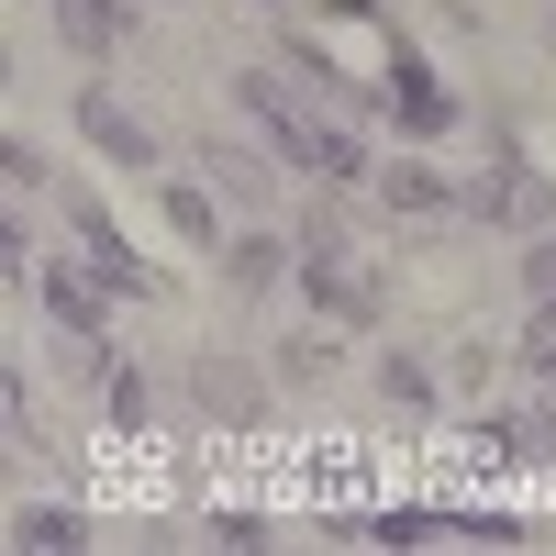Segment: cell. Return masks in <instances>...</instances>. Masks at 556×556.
<instances>
[{
    "instance_id": "obj_7",
    "label": "cell",
    "mask_w": 556,
    "mask_h": 556,
    "mask_svg": "<svg viewBox=\"0 0 556 556\" xmlns=\"http://www.w3.org/2000/svg\"><path fill=\"white\" fill-rule=\"evenodd\" d=\"M78 134H89V146H101L112 167H156V134L134 123V112L112 101V89H78Z\"/></svg>"
},
{
    "instance_id": "obj_13",
    "label": "cell",
    "mask_w": 556,
    "mask_h": 556,
    "mask_svg": "<svg viewBox=\"0 0 556 556\" xmlns=\"http://www.w3.org/2000/svg\"><path fill=\"white\" fill-rule=\"evenodd\" d=\"M379 201H390V212H445L456 190H445L434 167H379Z\"/></svg>"
},
{
    "instance_id": "obj_2",
    "label": "cell",
    "mask_w": 556,
    "mask_h": 556,
    "mask_svg": "<svg viewBox=\"0 0 556 556\" xmlns=\"http://www.w3.org/2000/svg\"><path fill=\"white\" fill-rule=\"evenodd\" d=\"M367 101H379V112H390V123L412 134V146H434V134L456 123V89H445V78H434L424 56H390V67H379V89H367Z\"/></svg>"
},
{
    "instance_id": "obj_18",
    "label": "cell",
    "mask_w": 556,
    "mask_h": 556,
    "mask_svg": "<svg viewBox=\"0 0 556 556\" xmlns=\"http://www.w3.org/2000/svg\"><path fill=\"white\" fill-rule=\"evenodd\" d=\"M379 379H390V401H401V412H424V401H434V379H424V367H412V356H390Z\"/></svg>"
},
{
    "instance_id": "obj_6",
    "label": "cell",
    "mask_w": 556,
    "mask_h": 556,
    "mask_svg": "<svg viewBox=\"0 0 556 556\" xmlns=\"http://www.w3.org/2000/svg\"><path fill=\"white\" fill-rule=\"evenodd\" d=\"M67 212H78V256H89V278H101V290H112V301H146V290H156V278H146V267H134V245L112 235V212H101V201H67Z\"/></svg>"
},
{
    "instance_id": "obj_1",
    "label": "cell",
    "mask_w": 556,
    "mask_h": 556,
    "mask_svg": "<svg viewBox=\"0 0 556 556\" xmlns=\"http://www.w3.org/2000/svg\"><path fill=\"white\" fill-rule=\"evenodd\" d=\"M290 278H301V290L334 312V323H379V278L345 256V235H323V223H312V245H301V267H290Z\"/></svg>"
},
{
    "instance_id": "obj_12",
    "label": "cell",
    "mask_w": 556,
    "mask_h": 556,
    "mask_svg": "<svg viewBox=\"0 0 556 556\" xmlns=\"http://www.w3.org/2000/svg\"><path fill=\"white\" fill-rule=\"evenodd\" d=\"M167 235H178V245H223V212H212V190L167 178Z\"/></svg>"
},
{
    "instance_id": "obj_19",
    "label": "cell",
    "mask_w": 556,
    "mask_h": 556,
    "mask_svg": "<svg viewBox=\"0 0 556 556\" xmlns=\"http://www.w3.org/2000/svg\"><path fill=\"white\" fill-rule=\"evenodd\" d=\"M523 367H556V301H534V323H523Z\"/></svg>"
},
{
    "instance_id": "obj_17",
    "label": "cell",
    "mask_w": 556,
    "mask_h": 556,
    "mask_svg": "<svg viewBox=\"0 0 556 556\" xmlns=\"http://www.w3.org/2000/svg\"><path fill=\"white\" fill-rule=\"evenodd\" d=\"M212 167H223V190H245V201H256V190H267V167H256V156H245V146H212Z\"/></svg>"
},
{
    "instance_id": "obj_8",
    "label": "cell",
    "mask_w": 556,
    "mask_h": 556,
    "mask_svg": "<svg viewBox=\"0 0 556 556\" xmlns=\"http://www.w3.org/2000/svg\"><path fill=\"white\" fill-rule=\"evenodd\" d=\"M56 23H67V45H78V56H112V45L134 34V12H123V0H56Z\"/></svg>"
},
{
    "instance_id": "obj_14",
    "label": "cell",
    "mask_w": 556,
    "mask_h": 556,
    "mask_svg": "<svg viewBox=\"0 0 556 556\" xmlns=\"http://www.w3.org/2000/svg\"><path fill=\"white\" fill-rule=\"evenodd\" d=\"M513 456H545V468H556V401H534L523 424H513Z\"/></svg>"
},
{
    "instance_id": "obj_20",
    "label": "cell",
    "mask_w": 556,
    "mask_h": 556,
    "mask_svg": "<svg viewBox=\"0 0 556 556\" xmlns=\"http://www.w3.org/2000/svg\"><path fill=\"white\" fill-rule=\"evenodd\" d=\"M0 412H12V445H45V434H34V390H23V379H0Z\"/></svg>"
},
{
    "instance_id": "obj_21",
    "label": "cell",
    "mask_w": 556,
    "mask_h": 556,
    "mask_svg": "<svg viewBox=\"0 0 556 556\" xmlns=\"http://www.w3.org/2000/svg\"><path fill=\"white\" fill-rule=\"evenodd\" d=\"M523 290H534V301H556V235H534V256H523Z\"/></svg>"
},
{
    "instance_id": "obj_4",
    "label": "cell",
    "mask_w": 556,
    "mask_h": 556,
    "mask_svg": "<svg viewBox=\"0 0 556 556\" xmlns=\"http://www.w3.org/2000/svg\"><path fill=\"white\" fill-rule=\"evenodd\" d=\"M23 290H45V312L67 323L78 367H112V356H101V301H112V290H101V278H89V267H45V278H23Z\"/></svg>"
},
{
    "instance_id": "obj_15",
    "label": "cell",
    "mask_w": 556,
    "mask_h": 556,
    "mask_svg": "<svg viewBox=\"0 0 556 556\" xmlns=\"http://www.w3.org/2000/svg\"><path fill=\"white\" fill-rule=\"evenodd\" d=\"M445 534H468V545H523V523H501V513H445Z\"/></svg>"
},
{
    "instance_id": "obj_9",
    "label": "cell",
    "mask_w": 556,
    "mask_h": 556,
    "mask_svg": "<svg viewBox=\"0 0 556 556\" xmlns=\"http://www.w3.org/2000/svg\"><path fill=\"white\" fill-rule=\"evenodd\" d=\"M190 401L212 412V424H245V412H256V379H245V367H223V356H201V367H190Z\"/></svg>"
},
{
    "instance_id": "obj_3",
    "label": "cell",
    "mask_w": 556,
    "mask_h": 556,
    "mask_svg": "<svg viewBox=\"0 0 556 556\" xmlns=\"http://www.w3.org/2000/svg\"><path fill=\"white\" fill-rule=\"evenodd\" d=\"M235 101L278 134V156H290V167H312V156H323V123H334V112H312L290 78H235Z\"/></svg>"
},
{
    "instance_id": "obj_16",
    "label": "cell",
    "mask_w": 556,
    "mask_h": 556,
    "mask_svg": "<svg viewBox=\"0 0 556 556\" xmlns=\"http://www.w3.org/2000/svg\"><path fill=\"white\" fill-rule=\"evenodd\" d=\"M112 424L146 434V379H134V367H112Z\"/></svg>"
},
{
    "instance_id": "obj_11",
    "label": "cell",
    "mask_w": 556,
    "mask_h": 556,
    "mask_svg": "<svg viewBox=\"0 0 556 556\" xmlns=\"http://www.w3.org/2000/svg\"><path fill=\"white\" fill-rule=\"evenodd\" d=\"M78 534H89V513H78V501H23V513H12V545H23V556L78 545Z\"/></svg>"
},
{
    "instance_id": "obj_5",
    "label": "cell",
    "mask_w": 556,
    "mask_h": 556,
    "mask_svg": "<svg viewBox=\"0 0 556 556\" xmlns=\"http://www.w3.org/2000/svg\"><path fill=\"white\" fill-rule=\"evenodd\" d=\"M468 201L479 223H556V178H534V167H490V178H468Z\"/></svg>"
},
{
    "instance_id": "obj_10",
    "label": "cell",
    "mask_w": 556,
    "mask_h": 556,
    "mask_svg": "<svg viewBox=\"0 0 556 556\" xmlns=\"http://www.w3.org/2000/svg\"><path fill=\"white\" fill-rule=\"evenodd\" d=\"M290 267H301V245H278V235H245V245H223V278H235V290H278Z\"/></svg>"
}]
</instances>
